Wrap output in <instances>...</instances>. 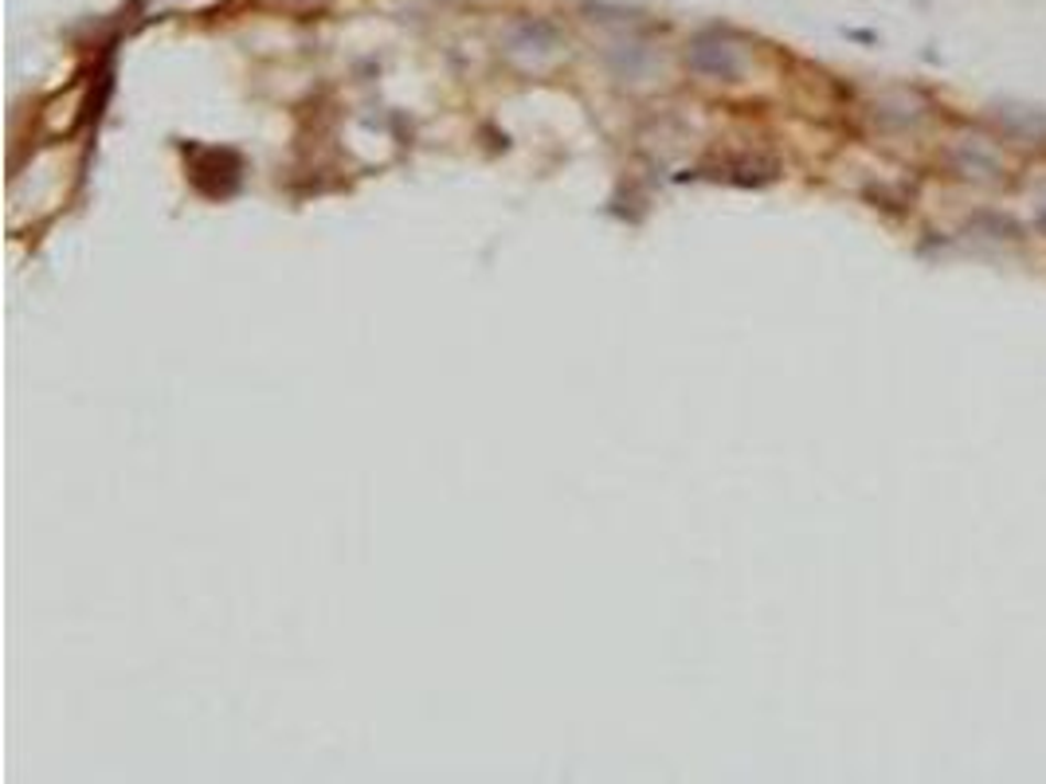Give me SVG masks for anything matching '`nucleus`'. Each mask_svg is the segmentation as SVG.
Masks as SVG:
<instances>
[{"label": "nucleus", "mask_w": 1046, "mask_h": 784, "mask_svg": "<svg viewBox=\"0 0 1046 784\" xmlns=\"http://www.w3.org/2000/svg\"><path fill=\"white\" fill-rule=\"evenodd\" d=\"M690 71L705 75V79H737L741 75V47L733 44L721 28H705L690 40L687 47Z\"/></svg>", "instance_id": "obj_1"}, {"label": "nucleus", "mask_w": 1046, "mask_h": 784, "mask_svg": "<svg viewBox=\"0 0 1046 784\" xmlns=\"http://www.w3.org/2000/svg\"><path fill=\"white\" fill-rule=\"evenodd\" d=\"M952 165H957L960 176H972V181H992V176H1000V158H995L992 150H984L980 141H968V146H957L952 150Z\"/></svg>", "instance_id": "obj_2"}, {"label": "nucleus", "mask_w": 1046, "mask_h": 784, "mask_svg": "<svg viewBox=\"0 0 1046 784\" xmlns=\"http://www.w3.org/2000/svg\"><path fill=\"white\" fill-rule=\"evenodd\" d=\"M1035 228H1038V232H1043V236H1046V201L1038 204V212H1035Z\"/></svg>", "instance_id": "obj_3"}]
</instances>
